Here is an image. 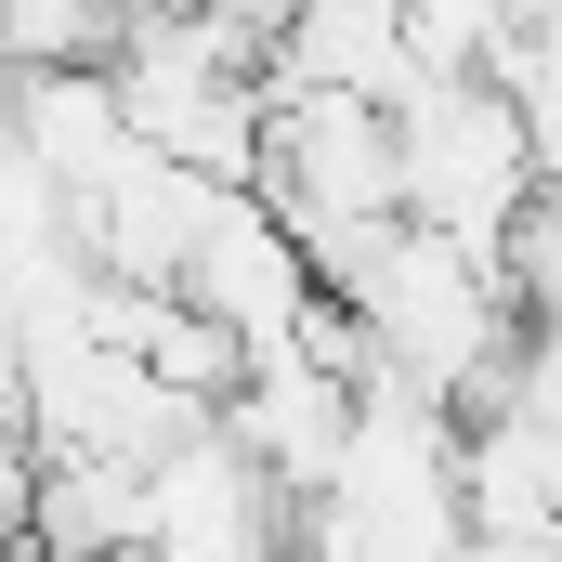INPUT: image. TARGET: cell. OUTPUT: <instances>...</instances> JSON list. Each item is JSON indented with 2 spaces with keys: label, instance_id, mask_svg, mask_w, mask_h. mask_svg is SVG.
<instances>
[{
  "label": "cell",
  "instance_id": "obj_1",
  "mask_svg": "<svg viewBox=\"0 0 562 562\" xmlns=\"http://www.w3.org/2000/svg\"><path fill=\"white\" fill-rule=\"evenodd\" d=\"M393 196L419 236H458L471 262L510 249V223L537 210V144H524V105L497 79H431V92H393Z\"/></svg>",
  "mask_w": 562,
  "mask_h": 562
},
{
  "label": "cell",
  "instance_id": "obj_2",
  "mask_svg": "<svg viewBox=\"0 0 562 562\" xmlns=\"http://www.w3.org/2000/svg\"><path fill=\"white\" fill-rule=\"evenodd\" d=\"M183 301L262 367V353H301L314 340V314H327V288H314V262L288 249V223L262 210V196H223L210 223H196V262H183Z\"/></svg>",
  "mask_w": 562,
  "mask_h": 562
},
{
  "label": "cell",
  "instance_id": "obj_3",
  "mask_svg": "<svg viewBox=\"0 0 562 562\" xmlns=\"http://www.w3.org/2000/svg\"><path fill=\"white\" fill-rule=\"evenodd\" d=\"M0 132L26 144V170H40L66 210H92V196L132 170V119H119V79H105V66H26V79L0 92Z\"/></svg>",
  "mask_w": 562,
  "mask_h": 562
},
{
  "label": "cell",
  "instance_id": "obj_4",
  "mask_svg": "<svg viewBox=\"0 0 562 562\" xmlns=\"http://www.w3.org/2000/svg\"><path fill=\"white\" fill-rule=\"evenodd\" d=\"M26 562H132L144 550V484L105 471V458H40L26 484Z\"/></svg>",
  "mask_w": 562,
  "mask_h": 562
},
{
  "label": "cell",
  "instance_id": "obj_5",
  "mask_svg": "<svg viewBox=\"0 0 562 562\" xmlns=\"http://www.w3.org/2000/svg\"><path fill=\"white\" fill-rule=\"evenodd\" d=\"M105 26L119 0H0V66H105Z\"/></svg>",
  "mask_w": 562,
  "mask_h": 562
},
{
  "label": "cell",
  "instance_id": "obj_6",
  "mask_svg": "<svg viewBox=\"0 0 562 562\" xmlns=\"http://www.w3.org/2000/svg\"><path fill=\"white\" fill-rule=\"evenodd\" d=\"M26 484H40V458H26V431H0V550L26 537Z\"/></svg>",
  "mask_w": 562,
  "mask_h": 562
},
{
  "label": "cell",
  "instance_id": "obj_7",
  "mask_svg": "<svg viewBox=\"0 0 562 562\" xmlns=\"http://www.w3.org/2000/svg\"><path fill=\"white\" fill-rule=\"evenodd\" d=\"M0 431H26V380H13V340H0Z\"/></svg>",
  "mask_w": 562,
  "mask_h": 562
},
{
  "label": "cell",
  "instance_id": "obj_8",
  "mask_svg": "<svg viewBox=\"0 0 562 562\" xmlns=\"http://www.w3.org/2000/svg\"><path fill=\"white\" fill-rule=\"evenodd\" d=\"M0 92H13V66H0Z\"/></svg>",
  "mask_w": 562,
  "mask_h": 562
}]
</instances>
